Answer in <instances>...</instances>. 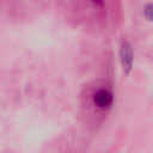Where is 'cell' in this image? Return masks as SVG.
Wrapping results in <instances>:
<instances>
[{
	"label": "cell",
	"mask_w": 153,
	"mask_h": 153,
	"mask_svg": "<svg viewBox=\"0 0 153 153\" xmlns=\"http://www.w3.org/2000/svg\"><path fill=\"white\" fill-rule=\"evenodd\" d=\"M145 16L148 20H153V5H148L145 8Z\"/></svg>",
	"instance_id": "3"
},
{
	"label": "cell",
	"mask_w": 153,
	"mask_h": 153,
	"mask_svg": "<svg viewBox=\"0 0 153 153\" xmlns=\"http://www.w3.org/2000/svg\"><path fill=\"white\" fill-rule=\"evenodd\" d=\"M93 102L94 104L100 108V109H105V108H109L112 103V94L108 91V90H98L96 93H94V97H93Z\"/></svg>",
	"instance_id": "2"
},
{
	"label": "cell",
	"mask_w": 153,
	"mask_h": 153,
	"mask_svg": "<svg viewBox=\"0 0 153 153\" xmlns=\"http://www.w3.org/2000/svg\"><path fill=\"white\" fill-rule=\"evenodd\" d=\"M120 55H121V61H122L124 71L129 73V71L131 69V65H133V49L128 42L122 43Z\"/></svg>",
	"instance_id": "1"
}]
</instances>
